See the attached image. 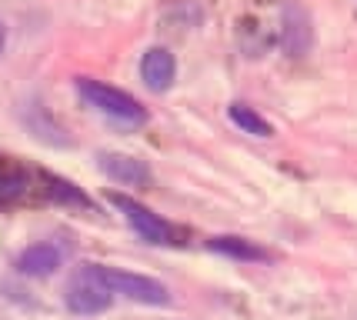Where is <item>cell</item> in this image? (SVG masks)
<instances>
[{
  "label": "cell",
  "mask_w": 357,
  "mask_h": 320,
  "mask_svg": "<svg viewBox=\"0 0 357 320\" xmlns=\"http://www.w3.org/2000/svg\"><path fill=\"white\" fill-rule=\"evenodd\" d=\"M61 250L54 244H33L17 257V271L24 277H50L61 267Z\"/></svg>",
  "instance_id": "cell-8"
},
{
  "label": "cell",
  "mask_w": 357,
  "mask_h": 320,
  "mask_svg": "<svg viewBox=\"0 0 357 320\" xmlns=\"http://www.w3.org/2000/svg\"><path fill=\"white\" fill-rule=\"evenodd\" d=\"M107 200L124 213L127 224L137 230L144 241H151V244H177V234H174L171 224L164 217H157L154 211H147L144 204H137L134 197H127V194H107Z\"/></svg>",
  "instance_id": "cell-4"
},
{
  "label": "cell",
  "mask_w": 357,
  "mask_h": 320,
  "mask_svg": "<svg viewBox=\"0 0 357 320\" xmlns=\"http://www.w3.org/2000/svg\"><path fill=\"white\" fill-rule=\"evenodd\" d=\"M231 121L241 127V130H248V134H254V137H271L274 134V127L254 110V107L248 104H231Z\"/></svg>",
  "instance_id": "cell-10"
},
{
  "label": "cell",
  "mask_w": 357,
  "mask_h": 320,
  "mask_svg": "<svg viewBox=\"0 0 357 320\" xmlns=\"http://www.w3.org/2000/svg\"><path fill=\"white\" fill-rule=\"evenodd\" d=\"M77 93L93 107V110H100L104 117L110 121H121V123H130V127H137V123L147 121V110L130 97L127 91L121 87H110L104 80H91V77H80L77 80Z\"/></svg>",
  "instance_id": "cell-1"
},
{
  "label": "cell",
  "mask_w": 357,
  "mask_h": 320,
  "mask_svg": "<svg viewBox=\"0 0 357 320\" xmlns=\"http://www.w3.org/2000/svg\"><path fill=\"white\" fill-rule=\"evenodd\" d=\"M114 300V294L104 287V280L97 277L93 264L80 267L77 274L70 277V284L63 290V304L70 314H80V317H91V314H104Z\"/></svg>",
  "instance_id": "cell-3"
},
{
  "label": "cell",
  "mask_w": 357,
  "mask_h": 320,
  "mask_svg": "<svg viewBox=\"0 0 357 320\" xmlns=\"http://www.w3.org/2000/svg\"><path fill=\"white\" fill-rule=\"evenodd\" d=\"M207 247L214 254H224V257H231V260H244V264H267L271 260V254H267L264 247H257L248 237H231V234L227 237H211Z\"/></svg>",
  "instance_id": "cell-9"
},
{
  "label": "cell",
  "mask_w": 357,
  "mask_h": 320,
  "mask_svg": "<svg viewBox=\"0 0 357 320\" xmlns=\"http://www.w3.org/2000/svg\"><path fill=\"white\" fill-rule=\"evenodd\" d=\"M97 277L104 280V287L110 294H121L127 300H137V304L147 307H164L171 304V290L164 287L160 280L144 274H130V271H121V267H104V264H93Z\"/></svg>",
  "instance_id": "cell-2"
},
{
  "label": "cell",
  "mask_w": 357,
  "mask_h": 320,
  "mask_svg": "<svg viewBox=\"0 0 357 320\" xmlns=\"http://www.w3.org/2000/svg\"><path fill=\"white\" fill-rule=\"evenodd\" d=\"M97 167L104 170L114 183H124V187L151 183V167L144 160H137V157H127V153H114V151L97 153Z\"/></svg>",
  "instance_id": "cell-5"
},
{
  "label": "cell",
  "mask_w": 357,
  "mask_h": 320,
  "mask_svg": "<svg viewBox=\"0 0 357 320\" xmlns=\"http://www.w3.org/2000/svg\"><path fill=\"white\" fill-rule=\"evenodd\" d=\"M311 37H314V31H311V17H307V10L297 7V3H287V7H284V31H280L284 50L294 54V57H301V54H307Z\"/></svg>",
  "instance_id": "cell-7"
},
{
  "label": "cell",
  "mask_w": 357,
  "mask_h": 320,
  "mask_svg": "<svg viewBox=\"0 0 357 320\" xmlns=\"http://www.w3.org/2000/svg\"><path fill=\"white\" fill-rule=\"evenodd\" d=\"M3 190H10V194L20 190V177H7V174L0 170V194H3Z\"/></svg>",
  "instance_id": "cell-12"
},
{
  "label": "cell",
  "mask_w": 357,
  "mask_h": 320,
  "mask_svg": "<svg viewBox=\"0 0 357 320\" xmlns=\"http://www.w3.org/2000/svg\"><path fill=\"white\" fill-rule=\"evenodd\" d=\"M177 74V61L167 47H151L144 57H140V77H144V87L154 93H164L174 84Z\"/></svg>",
  "instance_id": "cell-6"
},
{
  "label": "cell",
  "mask_w": 357,
  "mask_h": 320,
  "mask_svg": "<svg viewBox=\"0 0 357 320\" xmlns=\"http://www.w3.org/2000/svg\"><path fill=\"white\" fill-rule=\"evenodd\" d=\"M3 44H7V27H3V20H0V50H3Z\"/></svg>",
  "instance_id": "cell-13"
},
{
  "label": "cell",
  "mask_w": 357,
  "mask_h": 320,
  "mask_svg": "<svg viewBox=\"0 0 357 320\" xmlns=\"http://www.w3.org/2000/svg\"><path fill=\"white\" fill-rule=\"evenodd\" d=\"M47 183H50V194H54L57 200H74V204H80V207H87V197L80 194L74 183L57 181V177H47Z\"/></svg>",
  "instance_id": "cell-11"
}]
</instances>
